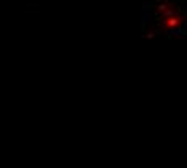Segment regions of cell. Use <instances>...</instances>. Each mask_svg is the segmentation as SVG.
Wrapping results in <instances>:
<instances>
[{"mask_svg":"<svg viewBox=\"0 0 187 168\" xmlns=\"http://www.w3.org/2000/svg\"><path fill=\"white\" fill-rule=\"evenodd\" d=\"M169 36H178V37H184L187 36V29L185 27H169L168 29Z\"/></svg>","mask_w":187,"mask_h":168,"instance_id":"obj_2","label":"cell"},{"mask_svg":"<svg viewBox=\"0 0 187 168\" xmlns=\"http://www.w3.org/2000/svg\"><path fill=\"white\" fill-rule=\"evenodd\" d=\"M155 34H156V32H155V31H150V32H149V34H147V37H149V39H152V37H155Z\"/></svg>","mask_w":187,"mask_h":168,"instance_id":"obj_5","label":"cell"},{"mask_svg":"<svg viewBox=\"0 0 187 168\" xmlns=\"http://www.w3.org/2000/svg\"><path fill=\"white\" fill-rule=\"evenodd\" d=\"M140 21H142V26L145 27L147 24L152 21V12H150V3L144 0L142 2V10H140Z\"/></svg>","mask_w":187,"mask_h":168,"instance_id":"obj_1","label":"cell"},{"mask_svg":"<svg viewBox=\"0 0 187 168\" xmlns=\"http://www.w3.org/2000/svg\"><path fill=\"white\" fill-rule=\"evenodd\" d=\"M184 27L187 29V18H184Z\"/></svg>","mask_w":187,"mask_h":168,"instance_id":"obj_6","label":"cell"},{"mask_svg":"<svg viewBox=\"0 0 187 168\" xmlns=\"http://www.w3.org/2000/svg\"><path fill=\"white\" fill-rule=\"evenodd\" d=\"M179 13V10H173V8H166L165 13H163V16L165 18H171V16H176Z\"/></svg>","mask_w":187,"mask_h":168,"instance_id":"obj_3","label":"cell"},{"mask_svg":"<svg viewBox=\"0 0 187 168\" xmlns=\"http://www.w3.org/2000/svg\"><path fill=\"white\" fill-rule=\"evenodd\" d=\"M166 8H169V5H168V3H161L160 7H158V10H160V12H165Z\"/></svg>","mask_w":187,"mask_h":168,"instance_id":"obj_4","label":"cell"}]
</instances>
